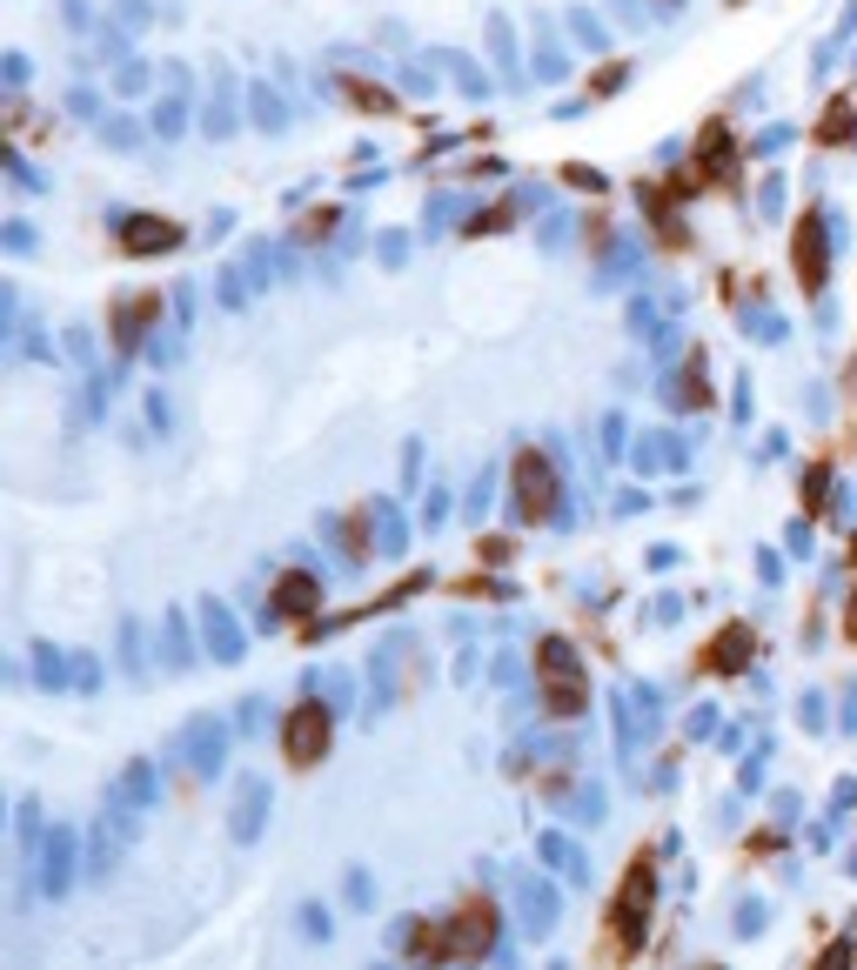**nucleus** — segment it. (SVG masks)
<instances>
[{
	"label": "nucleus",
	"mask_w": 857,
	"mask_h": 970,
	"mask_svg": "<svg viewBox=\"0 0 857 970\" xmlns=\"http://www.w3.org/2000/svg\"><path fill=\"white\" fill-rule=\"evenodd\" d=\"M737 656H743V629H730V636L717 642V670H737Z\"/></svg>",
	"instance_id": "6e6552de"
},
{
	"label": "nucleus",
	"mask_w": 857,
	"mask_h": 970,
	"mask_svg": "<svg viewBox=\"0 0 857 970\" xmlns=\"http://www.w3.org/2000/svg\"><path fill=\"white\" fill-rule=\"evenodd\" d=\"M275 610H282V616H302V610H315V582H308V576H282V596H275Z\"/></svg>",
	"instance_id": "20e7f679"
},
{
	"label": "nucleus",
	"mask_w": 857,
	"mask_h": 970,
	"mask_svg": "<svg viewBox=\"0 0 857 970\" xmlns=\"http://www.w3.org/2000/svg\"><path fill=\"white\" fill-rule=\"evenodd\" d=\"M516 482H523V516H543L550 509V469L536 462V456H523L516 462Z\"/></svg>",
	"instance_id": "f03ea898"
},
{
	"label": "nucleus",
	"mask_w": 857,
	"mask_h": 970,
	"mask_svg": "<svg viewBox=\"0 0 857 970\" xmlns=\"http://www.w3.org/2000/svg\"><path fill=\"white\" fill-rule=\"evenodd\" d=\"M175 228L168 222H154V214H134V228H121V248L128 255H154V248H168Z\"/></svg>",
	"instance_id": "7ed1b4c3"
},
{
	"label": "nucleus",
	"mask_w": 857,
	"mask_h": 970,
	"mask_svg": "<svg viewBox=\"0 0 857 970\" xmlns=\"http://www.w3.org/2000/svg\"><path fill=\"white\" fill-rule=\"evenodd\" d=\"M68 884V837H54L47 843V890H61Z\"/></svg>",
	"instance_id": "0eeeda50"
},
{
	"label": "nucleus",
	"mask_w": 857,
	"mask_h": 970,
	"mask_svg": "<svg viewBox=\"0 0 857 970\" xmlns=\"http://www.w3.org/2000/svg\"><path fill=\"white\" fill-rule=\"evenodd\" d=\"M282 749H289L295 764H315L321 749H329V710H321V703L289 710V723H282Z\"/></svg>",
	"instance_id": "f257e3e1"
},
{
	"label": "nucleus",
	"mask_w": 857,
	"mask_h": 970,
	"mask_svg": "<svg viewBox=\"0 0 857 970\" xmlns=\"http://www.w3.org/2000/svg\"><path fill=\"white\" fill-rule=\"evenodd\" d=\"M850 629H857V603H850Z\"/></svg>",
	"instance_id": "1a4fd4ad"
},
{
	"label": "nucleus",
	"mask_w": 857,
	"mask_h": 970,
	"mask_svg": "<svg viewBox=\"0 0 857 970\" xmlns=\"http://www.w3.org/2000/svg\"><path fill=\"white\" fill-rule=\"evenodd\" d=\"M523 910H529V931H550V918H556V897L529 884V890H523Z\"/></svg>",
	"instance_id": "423d86ee"
},
{
	"label": "nucleus",
	"mask_w": 857,
	"mask_h": 970,
	"mask_svg": "<svg viewBox=\"0 0 857 970\" xmlns=\"http://www.w3.org/2000/svg\"><path fill=\"white\" fill-rule=\"evenodd\" d=\"M261 803H268V790H261V783H248V790H242V811H235V837H242V843L261 830Z\"/></svg>",
	"instance_id": "39448f33"
}]
</instances>
